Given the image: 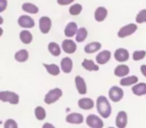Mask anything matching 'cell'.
<instances>
[{
  "label": "cell",
  "mask_w": 146,
  "mask_h": 128,
  "mask_svg": "<svg viewBox=\"0 0 146 128\" xmlns=\"http://www.w3.org/2000/svg\"><path fill=\"white\" fill-rule=\"evenodd\" d=\"M97 109L98 114L103 118H109L112 113V108L111 105L104 96H100L97 99Z\"/></svg>",
  "instance_id": "obj_1"
},
{
  "label": "cell",
  "mask_w": 146,
  "mask_h": 128,
  "mask_svg": "<svg viewBox=\"0 0 146 128\" xmlns=\"http://www.w3.org/2000/svg\"><path fill=\"white\" fill-rule=\"evenodd\" d=\"M0 100L3 103H9L10 104L16 105L20 101L19 95L13 92L3 91L0 92Z\"/></svg>",
  "instance_id": "obj_2"
},
{
  "label": "cell",
  "mask_w": 146,
  "mask_h": 128,
  "mask_svg": "<svg viewBox=\"0 0 146 128\" xmlns=\"http://www.w3.org/2000/svg\"><path fill=\"white\" fill-rule=\"evenodd\" d=\"M62 91L60 88H55L50 90L44 97V103L46 104H52L54 103H56V101H58L60 99V97H62Z\"/></svg>",
  "instance_id": "obj_3"
},
{
  "label": "cell",
  "mask_w": 146,
  "mask_h": 128,
  "mask_svg": "<svg viewBox=\"0 0 146 128\" xmlns=\"http://www.w3.org/2000/svg\"><path fill=\"white\" fill-rule=\"evenodd\" d=\"M109 97H110V99L112 102L118 103V102H120L123 98L124 92H123V90L121 87L114 86L109 91Z\"/></svg>",
  "instance_id": "obj_4"
},
{
  "label": "cell",
  "mask_w": 146,
  "mask_h": 128,
  "mask_svg": "<svg viewBox=\"0 0 146 128\" xmlns=\"http://www.w3.org/2000/svg\"><path fill=\"white\" fill-rule=\"evenodd\" d=\"M138 29V26L134 23H130L128 25H126L122 27L119 32H118V37L121 38H124L126 37H128L132 34H133Z\"/></svg>",
  "instance_id": "obj_5"
},
{
  "label": "cell",
  "mask_w": 146,
  "mask_h": 128,
  "mask_svg": "<svg viewBox=\"0 0 146 128\" xmlns=\"http://www.w3.org/2000/svg\"><path fill=\"white\" fill-rule=\"evenodd\" d=\"M86 125L92 128H102L104 126L102 119L95 115H90L87 116Z\"/></svg>",
  "instance_id": "obj_6"
},
{
  "label": "cell",
  "mask_w": 146,
  "mask_h": 128,
  "mask_svg": "<svg viewBox=\"0 0 146 128\" xmlns=\"http://www.w3.org/2000/svg\"><path fill=\"white\" fill-rule=\"evenodd\" d=\"M39 30L42 33L46 34L50 32L51 27V20L48 16H42L38 21Z\"/></svg>",
  "instance_id": "obj_7"
},
{
  "label": "cell",
  "mask_w": 146,
  "mask_h": 128,
  "mask_svg": "<svg viewBox=\"0 0 146 128\" xmlns=\"http://www.w3.org/2000/svg\"><path fill=\"white\" fill-rule=\"evenodd\" d=\"M18 25L23 28H33L35 26L33 19L28 15H21L18 18Z\"/></svg>",
  "instance_id": "obj_8"
},
{
  "label": "cell",
  "mask_w": 146,
  "mask_h": 128,
  "mask_svg": "<svg viewBox=\"0 0 146 128\" xmlns=\"http://www.w3.org/2000/svg\"><path fill=\"white\" fill-rule=\"evenodd\" d=\"M62 49L67 54H74L77 50V45L71 39H64L62 43Z\"/></svg>",
  "instance_id": "obj_9"
},
{
  "label": "cell",
  "mask_w": 146,
  "mask_h": 128,
  "mask_svg": "<svg viewBox=\"0 0 146 128\" xmlns=\"http://www.w3.org/2000/svg\"><path fill=\"white\" fill-rule=\"evenodd\" d=\"M115 59L119 62H125L129 59V52L124 48H119L115 51Z\"/></svg>",
  "instance_id": "obj_10"
},
{
  "label": "cell",
  "mask_w": 146,
  "mask_h": 128,
  "mask_svg": "<svg viewBox=\"0 0 146 128\" xmlns=\"http://www.w3.org/2000/svg\"><path fill=\"white\" fill-rule=\"evenodd\" d=\"M74 83H75V86H76L78 92L80 95H86L87 92V87H86V84L85 80L81 76L78 75L74 79Z\"/></svg>",
  "instance_id": "obj_11"
},
{
  "label": "cell",
  "mask_w": 146,
  "mask_h": 128,
  "mask_svg": "<svg viewBox=\"0 0 146 128\" xmlns=\"http://www.w3.org/2000/svg\"><path fill=\"white\" fill-rule=\"evenodd\" d=\"M115 125L118 128H125L127 125V115L125 111L121 110L117 114L115 118Z\"/></svg>",
  "instance_id": "obj_12"
},
{
  "label": "cell",
  "mask_w": 146,
  "mask_h": 128,
  "mask_svg": "<svg viewBox=\"0 0 146 128\" xmlns=\"http://www.w3.org/2000/svg\"><path fill=\"white\" fill-rule=\"evenodd\" d=\"M66 121L70 124H75V125H80L82 124L84 121V117L81 114L79 113H72L67 115L66 117Z\"/></svg>",
  "instance_id": "obj_13"
},
{
  "label": "cell",
  "mask_w": 146,
  "mask_h": 128,
  "mask_svg": "<svg viewBox=\"0 0 146 128\" xmlns=\"http://www.w3.org/2000/svg\"><path fill=\"white\" fill-rule=\"evenodd\" d=\"M111 58V52L110 50H102L96 57V61L98 64H106Z\"/></svg>",
  "instance_id": "obj_14"
},
{
  "label": "cell",
  "mask_w": 146,
  "mask_h": 128,
  "mask_svg": "<svg viewBox=\"0 0 146 128\" xmlns=\"http://www.w3.org/2000/svg\"><path fill=\"white\" fill-rule=\"evenodd\" d=\"M94 101L89 97H84V98H80L78 101V105L80 107V109H84V110H89L93 109L94 107Z\"/></svg>",
  "instance_id": "obj_15"
},
{
  "label": "cell",
  "mask_w": 146,
  "mask_h": 128,
  "mask_svg": "<svg viewBox=\"0 0 146 128\" xmlns=\"http://www.w3.org/2000/svg\"><path fill=\"white\" fill-rule=\"evenodd\" d=\"M78 29H79L78 28V26H77V24L74 21L68 22V24L66 26V27L64 29V34L68 38L74 37L77 33Z\"/></svg>",
  "instance_id": "obj_16"
},
{
  "label": "cell",
  "mask_w": 146,
  "mask_h": 128,
  "mask_svg": "<svg viewBox=\"0 0 146 128\" xmlns=\"http://www.w3.org/2000/svg\"><path fill=\"white\" fill-rule=\"evenodd\" d=\"M61 69L65 74L71 73L73 69V61L69 57H64L61 61Z\"/></svg>",
  "instance_id": "obj_17"
},
{
  "label": "cell",
  "mask_w": 146,
  "mask_h": 128,
  "mask_svg": "<svg viewBox=\"0 0 146 128\" xmlns=\"http://www.w3.org/2000/svg\"><path fill=\"white\" fill-rule=\"evenodd\" d=\"M107 15H108V10H107L106 8H104L103 6L98 7L95 10V13H94V18L98 22H101V21H104L106 19Z\"/></svg>",
  "instance_id": "obj_18"
},
{
  "label": "cell",
  "mask_w": 146,
  "mask_h": 128,
  "mask_svg": "<svg viewBox=\"0 0 146 128\" xmlns=\"http://www.w3.org/2000/svg\"><path fill=\"white\" fill-rule=\"evenodd\" d=\"M130 72V68L127 65L125 64H121V65H118L115 70H114V74L116 77H126Z\"/></svg>",
  "instance_id": "obj_19"
},
{
  "label": "cell",
  "mask_w": 146,
  "mask_h": 128,
  "mask_svg": "<svg viewBox=\"0 0 146 128\" xmlns=\"http://www.w3.org/2000/svg\"><path fill=\"white\" fill-rule=\"evenodd\" d=\"M132 92L136 96H144L146 95V83H139L136 84L133 86Z\"/></svg>",
  "instance_id": "obj_20"
},
{
  "label": "cell",
  "mask_w": 146,
  "mask_h": 128,
  "mask_svg": "<svg viewBox=\"0 0 146 128\" xmlns=\"http://www.w3.org/2000/svg\"><path fill=\"white\" fill-rule=\"evenodd\" d=\"M102 47V44L101 43L99 42H92V43H89L88 44H86L84 48V50L86 53L87 54H92V53H95L96 51L99 50Z\"/></svg>",
  "instance_id": "obj_21"
},
{
  "label": "cell",
  "mask_w": 146,
  "mask_h": 128,
  "mask_svg": "<svg viewBox=\"0 0 146 128\" xmlns=\"http://www.w3.org/2000/svg\"><path fill=\"white\" fill-rule=\"evenodd\" d=\"M19 36L21 41L25 44H29L33 41V34L27 30H22Z\"/></svg>",
  "instance_id": "obj_22"
},
{
  "label": "cell",
  "mask_w": 146,
  "mask_h": 128,
  "mask_svg": "<svg viewBox=\"0 0 146 128\" xmlns=\"http://www.w3.org/2000/svg\"><path fill=\"white\" fill-rule=\"evenodd\" d=\"M28 57H29V54L27 50L25 49L20 50L15 54V59L19 62H25L26 61H27Z\"/></svg>",
  "instance_id": "obj_23"
},
{
  "label": "cell",
  "mask_w": 146,
  "mask_h": 128,
  "mask_svg": "<svg viewBox=\"0 0 146 128\" xmlns=\"http://www.w3.org/2000/svg\"><path fill=\"white\" fill-rule=\"evenodd\" d=\"M82 67L87 70V71H98L99 70V67L98 65L95 64L94 62L92 60H88V59H85L82 62Z\"/></svg>",
  "instance_id": "obj_24"
},
{
  "label": "cell",
  "mask_w": 146,
  "mask_h": 128,
  "mask_svg": "<svg viewBox=\"0 0 146 128\" xmlns=\"http://www.w3.org/2000/svg\"><path fill=\"white\" fill-rule=\"evenodd\" d=\"M138 81H139V78L135 75H132V76L125 77V78L121 79L120 81V84L122 86H130L132 85L136 84Z\"/></svg>",
  "instance_id": "obj_25"
},
{
  "label": "cell",
  "mask_w": 146,
  "mask_h": 128,
  "mask_svg": "<svg viewBox=\"0 0 146 128\" xmlns=\"http://www.w3.org/2000/svg\"><path fill=\"white\" fill-rule=\"evenodd\" d=\"M21 8H22L23 11H25L27 13H29V14H37L38 12V10H39L38 6H36L35 4L31 3H23Z\"/></svg>",
  "instance_id": "obj_26"
},
{
  "label": "cell",
  "mask_w": 146,
  "mask_h": 128,
  "mask_svg": "<svg viewBox=\"0 0 146 128\" xmlns=\"http://www.w3.org/2000/svg\"><path fill=\"white\" fill-rule=\"evenodd\" d=\"M44 67L46 68L47 73H49L50 74L53 75V76H56L60 74V68L56 65V64H46L44 63L43 64Z\"/></svg>",
  "instance_id": "obj_27"
},
{
  "label": "cell",
  "mask_w": 146,
  "mask_h": 128,
  "mask_svg": "<svg viewBox=\"0 0 146 128\" xmlns=\"http://www.w3.org/2000/svg\"><path fill=\"white\" fill-rule=\"evenodd\" d=\"M48 50L50 53L54 56H59L61 54V47L59 46L58 44L55 42H50L48 44Z\"/></svg>",
  "instance_id": "obj_28"
},
{
  "label": "cell",
  "mask_w": 146,
  "mask_h": 128,
  "mask_svg": "<svg viewBox=\"0 0 146 128\" xmlns=\"http://www.w3.org/2000/svg\"><path fill=\"white\" fill-rule=\"evenodd\" d=\"M87 34H88V32L86 30V27H80L78 29V32L76 33V37H75V39L77 42L80 43V42H83L86 40V37H87Z\"/></svg>",
  "instance_id": "obj_29"
},
{
  "label": "cell",
  "mask_w": 146,
  "mask_h": 128,
  "mask_svg": "<svg viewBox=\"0 0 146 128\" xmlns=\"http://www.w3.org/2000/svg\"><path fill=\"white\" fill-rule=\"evenodd\" d=\"M34 114H35V117L37 118V120L38 121H43L45 119L46 117V112L45 109L41 107V106H38L36 107L35 110H34Z\"/></svg>",
  "instance_id": "obj_30"
},
{
  "label": "cell",
  "mask_w": 146,
  "mask_h": 128,
  "mask_svg": "<svg viewBox=\"0 0 146 128\" xmlns=\"http://www.w3.org/2000/svg\"><path fill=\"white\" fill-rule=\"evenodd\" d=\"M82 5L80 3H74L69 8V13L72 15H79L82 11Z\"/></svg>",
  "instance_id": "obj_31"
},
{
  "label": "cell",
  "mask_w": 146,
  "mask_h": 128,
  "mask_svg": "<svg viewBox=\"0 0 146 128\" xmlns=\"http://www.w3.org/2000/svg\"><path fill=\"white\" fill-rule=\"evenodd\" d=\"M146 56V51L145 50H136L133 52V59L135 62L140 61L142 59H144Z\"/></svg>",
  "instance_id": "obj_32"
},
{
  "label": "cell",
  "mask_w": 146,
  "mask_h": 128,
  "mask_svg": "<svg viewBox=\"0 0 146 128\" xmlns=\"http://www.w3.org/2000/svg\"><path fill=\"white\" fill-rule=\"evenodd\" d=\"M136 22L139 24L146 22V9H142L139 12V14L136 16Z\"/></svg>",
  "instance_id": "obj_33"
},
{
  "label": "cell",
  "mask_w": 146,
  "mask_h": 128,
  "mask_svg": "<svg viewBox=\"0 0 146 128\" xmlns=\"http://www.w3.org/2000/svg\"><path fill=\"white\" fill-rule=\"evenodd\" d=\"M18 127V125L17 123L12 120V119H9L5 121L4 123V128H17Z\"/></svg>",
  "instance_id": "obj_34"
},
{
  "label": "cell",
  "mask_w": 146,
  "mask_h": 128,
  "mask_svg": "<svg viewBox=\"0 0 146 128\" xmlns=\"http://www.w3.org/2000/svg\"><path fill=\"white\" fill-rule=\"evenodd\" d=\"M74 0H57V3L59 5H68L72 3Z\"/></svg>",
  "instance_id": "obj_35"
},
{
  "label": "cell",
  "mask_w": 146,
  "mask_h": 128,
  "mask_svg": "<svg viewBox=\"0 0 146 128\" xmlns=\"http://www.w3.org/2000/svg\"><path fill=\"white\" fill-rule=\"evenodd\" d=\"M7 7V0H0V12L4 11Z\"/></svg>",
  "instance_id": "obj_36"
},
{
  "label": "cell",
  "mask_w": 146,
  "mask_h": 128,
  "mask_svg": "<svg viewBox=\"0 0 146 128\" xmlns=\"http://www.w3.org/2000/svg\"><path fill=\"white\" fill-rule=\"evenodd\" d=\"M140 71H141V73H142V74L146 77V65H142L141 67H140Z\"/></svg>",
  "instance_id": "obj_37"
},
{
  "label": "cell",
  "mask_w": 146,
  "mask_h": 128,
  "mask_svg": "<svg viewBox=\"0 0 146 128\" xmlns=\"http://www.w3.org/2000/svg\"><path fill=\"white\" fill-rule=\"evenodd\" d=\"M43 127H53V126H50V124H49V123H45V124L43 126Z\"/></svg>",
  "instance_id": "obj_38"
}]
</instances>
